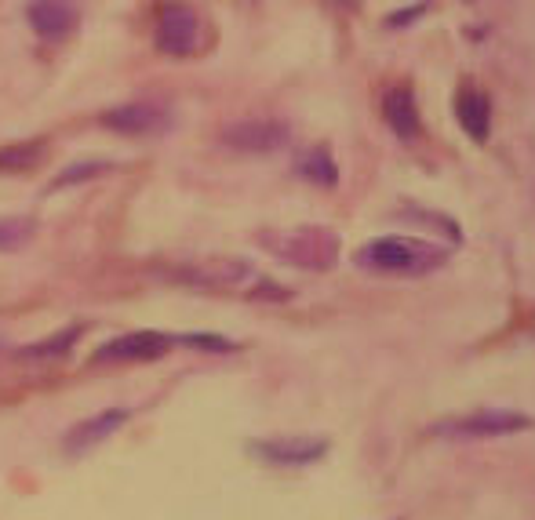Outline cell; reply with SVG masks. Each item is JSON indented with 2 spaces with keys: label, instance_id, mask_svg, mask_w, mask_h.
Instances as JSON below:
<instances>
[{
  "label": "cell",
  "instance_id": "7",
  "mask_svg": "<svg viewBox=\"0 0 535 520\" xmlns=\"http://www.w3.org/2000/svg\"><path fill=\"white\" fill-rule=\"evenodd\" d=\"M168 277L179 280V284L204 288V291H233V288L252 284L255 273H252V262H244V259H204V262H190V266H182V270H172Z\"/></svg>",
  "mask_w": 535,
  "mask_h": 520
},
{
  "label": "cell",
  "instance_id": "19",
  "mask_svg": "<svg viewBox=\"0 0 535 520\" xmlns=\"http://www.w3.org/2000/svg\"><path fill=\"white\" fill-rule=\"evenodd\" d=\"M179 346H193V350L201 353H233L237 350V342L223 339V335H179Z\"/></svg>",
  "mask_w": 535,
  "mask_h": 520
},
{
  "label": "cell",
  "instance_id": "13",
  "mask_svg": "<svg viewBox=\"0 0 535 520\" xmlns=\"http://www.w3.org/2000/svg\"><path fill=\"white\" fill-rule=\"evenodd\" d=\"M455 117H459V124H463L466 135H470L474 142L488 139V99L481 95V91L463 88V95H459V102H455Z\"/></svg>",
  "mask_w": 535,
  "mask_h": 520
},
{
  "label": "cell",
  "instance_id": "17",
  "mask_svg": "<svg viewBox=\"0 0 535 520\" xmlns=\"http://www.w3.org/2000/svg\"><path fill=\"white\" fill-rule=\"evenodd\" d=\"M37 233V222L30 215H4L0 219V251H19L26 248Z\"/></svg>",
  "mask_w": 535,
  "mask_h": 520
},
{
  "label": "cell",
  "instance_id": "3",
  "mask_svg": "<svg viewBox=\"0 0 535 520\" xmlns=\"http://www.w3.org/2000/svg\"><path fill=\"white\" fill-rule=\"evenodd\" d=\"M266 248L299 270H332L339 259V237L324 226H303V230L281 233V237H263Z\"/></svg>",
  "mask_w": 535,
  "mask_h": 520
},
{
  "label": "cell",
  "instance_id": "15",
  "mask_svg": "<svg viewBox=\"0 0 535 520\" xmlns=\"http://www.w3.org/2000/svg\"><path fill=\"white\" fill-rule=\"evenodd\" d=\"M81 331H84L81 324H70L66 331H55V335H48V339L33 342V346L19 350V360H55V357H66V353L77 346Z\"/></svg>",
  "mask_w": 535,
  "mask_h": 520
},
{
  "label": "cell",
  "instance_id": "8",
  "mask_svg": "<svg viewBox=\"0 0 535 520\" xmlns=\"http://www.w3.org/2000/svg\"><path fill=\"white\" fill-rule=\"evenodd\" d=\"M175 339L164 331H128L121 339L102 342L91 364H142V360H157L172 350Z\"/></svg>",
  "mask_w": 535,
  "mask_h": 520
},
{
  "label": "cell",
  "instance_id": "16",
  "mask_svg": "<svg viewBox=\"0 0 535 520\" xmlns=\"http://www.w3.org/2000/svg\"><path fill=\"white\" fill-rule=\"evenodd\" d=\"M44 160V142H11L0 146V171L4 175H22V171L37 168Z\"/></svg>",
  "mask_w": 535,
  "mask_h": 520
},
{
  "label": "cell",
  "instance_id": "2",
  "mask_svg": "<svg viewBox=\"0 0 535 520\" xmlns=\"http://www.w3.org/2000/svg\"><path fill=\"white\" fill-rule=\"evenodd\" d=\"M535 422L514 408H477L459 419H445L430 426V437L437 440H499L514 433L532 430Z\"/></svg>",
  "mask_w": 535,
  "mask_h": 520
},
{
  "label": "cell",
  "instance_id": "4",
  "mask_svg": "<svg viewBox=\"0 0 535 520\" xmlns=\"http://www.w3.org/2000/svg\"><path fill=\"white\" fill-rule=\"evenodd\" d=\"M153 40H157V51L168 55V59L193 55L197 44H201V19H197V11L186 0H164L161 8H157Z\"/></svg>",
  "mask_w": 535,
  "mask_h": 520
},
{
  "label": "cell",
  "instance_id": "6",
  "mask_svg": "<svg viewBox=\"0 0 535 520\" xmlns=\"http://www.w3.org/2000/svg\"><path fill=\"white\" fill-rule=\"evenodd\" d=\"M219 139H223L226 150L233 153H273L288 146L292 139V128L284 124V120H273V117H248V120H233L219 131Z\"/></svg>",
  "mask_w": 535,
  "mask_h": 520
},
{
  "label": "cell",
  "instance_id": "5",
  "mask_svg": "<svg viewBox=\"0 0 535 520\" xmlns=\"http://www.w3.org/2000/svg\"><path fill=\"white\" fill-rule=\"evenodd\" d=\"M248 451L273 470H306V466H317L332 451V444L328 437H266L255 440Z\"/></svg>",
  "mask_w": 535,
  "mask_h": 520
},
{
  "label": "cell",
  "instance_id": "10",
  "mask_svg": "<svg viewBox=\"0 0 535 520\" xmlns=\"http://www.w3.org/2000/svg\"><path fill=\"white\" fill-rule=\"evenodd\" d=\"M102 124L110 131H121V135H153L168 124V113L161 106H150V102H128V106L102 113Z\"/></svg>",
  "mask_w": 535,
  "mask_h": 520
},
{
  "label": "cell",
  "instance_id": "12",
  "mask_svg": "<svg viewBox=\"0 0 535 520\" xmlns=\"http://www.w3.org/2000/svg\"><path fill=\"white\" fill-rule=\"evenodd\" d=\"M383 113H386V124H390V131H394L397 139L412 142L415 135H419V110H415L412 91L404 88V84H397V88L386 91Z\"/></svg>",
  "mask_w": 535,
  "mask_h": 520
},
{
  "label": "cell",
  "instance_id": "1",
  "mask_svg": "<svg viewBox=\"0 0 535 520\" xmlns=\"http://www.w3.org/2000/svg\"><path fill=\"white\" fill-rule=\"evenodd\" d=\"M452 251L434 244V240L419 237H375L368 244H361L354 255V262L368 273H383V277H426V273L441 270Z\"/></svg>",
  "mask_w": 535,
  "mask_h": 520
},
{
  "label": "cell",
  "instance_id": "11",
  "mask_svg": "<svg viewBox=\"0 0 535 520\" xmlns=\"http://www.w3.org/2000/svg\"><path fill=\"white\" fill-rule=\"evenodd\" d=\"M26 19L44 40H59L77 30V8L66 4V0H33L26 8Z\"/></svg>",
  "mask_w": 535,
  "mask_h": 520
},
{
  "label": "cell",
  "instance_id": "14",
  "mask_svg": "<svg viewBox=\"0 0 535 520\" xmlns=\"http://www.w3.org/2000/svg\"><path fill=\"white\" fill-rule=\"evenodd\" d=\"M295 171H299V179L313 182V186H324V190H332L335 182H339V164H335L332 153L324 150V146H310V150L299 157Z\"/></svg>",
  "mask_w": 535,
  "mask_h": 520
},
{
  "label": "cell",
  "instance_id": "18",
  "mask_svg": "<svg viewBox=\"0 0 535 520\" xmlns=\"http://www.w3.org/2000/svg\"><path fill=\"white\" fill-rule=\"evenodd\" d=\"M106 171H113L110 160H81V164H70L59 179L51 182V193L70 190V186H81V182H88V179H99V175H106Z\"/></svg>",
  "mask_w": 535,
  "mask_h": 520
},
{
  "label": "cell",
  "instance_id": "9",
  "mask_svg": "<svg viewBox=\"0 0 535 520\" xmlns=\"http://www.w3.org/2000/svg\"><path fill=\"white\" fill-rule=\"evenodd\" d=\"M128 419H132V408H102L99 415L81 419L77 426L66 430V437H62V451H66L70 459H81V455H88L91 448H99L102 440H110Z\"/></svg>",
  "mask_w": 535,
  "mask_h": 520
}]
</instances>
